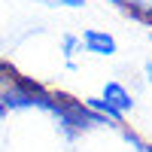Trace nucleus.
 Returning a JSON list of instances; mask_svg holds the SVG:
<instances>
[{
    "mask_svg": "<svg viewBox=\"0 0 152 152\" xmlns=\"http://www.w3.org/2000/svg\"><path fill=\"white\" fill-rule=\"evenodd\" d=\"M100 97H104L110 107H116L119 113H131V110H134L131 91H128L122 82H107V85H104V94H100Z\"/></svg>",
    "mask_w": 152,
    "mask_h": 152,
    "instance_id": "4",
    "label": "nucleus"
},
{
    "mask_svg": "<svg viewBox=\"0 0 152 152\" xmlns=\"http://www.w3.org/2000/svg\"><path fill=\"white\" fill-rule=\"evenodd\" d=\"M76 46H79V40H76V37H64V58H67V64H73Z\"/></svg>",
    "mask_w": 152,
    "mask_h": 152,
    "instance_id": "7",
    "label": "nucleus"
},
{
    "mask_svg": "<svg viewBox=\"0 0 152 152\" xmlns=\"http://www.w3.org/2000/svg\"><path fill=\"white\" fill-rule=\"evenodd\" d=\"M88 110H94V113H100L104 119H110V122H116V125H122V119H125V113H119L116 107H110L104 97H88V104H85Z\"/></svg>",
    "mask_w": 152,
    "mask_h": 152,
    "instance_id": "5",
    "label": "nucleus"
},
{
    "mask_svg": "<svg viewBox=\"0 0 152 152\" xmlns=\"http://www.w3.org/2000/svg\"><path fill=\"white\" fill-rule=\"evenodd\" d=\"M82 46H85V52H91V55H116L119 52V43H116V37H110L107 31H94V28H88L82 31Z\"/></svg>",
    "mask_w": 152,
    "mask_h": 152,
    "instance_id": "3",
    "label": "nucleus"
},
{
    "mask_svg": "<svg viewBox=\"0 0 152 152\" xmlns=\"http://www.w3.org/2000/svg\"><path fill=\"white\" fill-rule=\"evenodd\" d=\"M15 110V107H52V91H46L43 85L34 79L21 76L15 67H9L0 61V110Z\"/></svg>",
    "mask_w": 152,
    "mask_h": 152,
    "instance_id": "1",
    "label": "nucleus"
},
{
    "mask_svg": "<svg viewBox=\"0 0 152 152\" xmlns=\"http://www.w3.org/2000/svg\"><path fill=\"white\" fill-rule=\"evenodd\" d=\"M37 3H46V6H67V9H79V6H85V0H37Z\"/></svg>",
    "mask_w": 152,
    "mask_h": 152,
    "instance_id": "6",
    "label": "nucleus"
},
{
    "mask_svg": "<svg viewBox=\"0 0 152 152\" xmlns=\"http://www.w3.org/2000/svg\"><path fill=\"white\" fill-rule=\"evenodd\" d=\"M146 79L152 82V61H146Z\"/></svg>",
    "mask_w": 152,
    "mask_h": 152,
    "instance_id": "8",
    "label": "nucleus"
},
{
    "mask_svg": "<svg viewBox=\"0 0 152 152\" xmlns=\"http://www.w3.org/2000/svg\"><path fill=\"white\" fill-rule=\"evenodd\" d=\"M58 116V122L64 125V131L73 137V134H79V131H88V128H94V125H104V116L94 110H88L82 100H76L64 91H52V107H49Z\"/></svg>",
    "mask_w": 152,
    "mask_h": 152,
    "instance_id": "2",
    "label": "nucleus"
}]
</instances>
